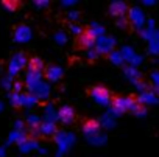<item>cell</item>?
I'll return each instance as SVG.
<instances>
[{
	"instance_id": "6da1fadb",
	"label": "cell",
	"mask_w": 159,
	"mask_h": 157,
	"mask_svg": "<svg viewBox=\"0 0 159 157\" xmlns=\"http://www.w3.org/2000/svg\"><path fill=\"white\" fill-rule=\"evenodd\" d=\"M111 106L117 114L128 112V111H136V107H139L137 101L133 97H112Z\"/></svg>"
},
{
	"instance_id": "7a4b0ae2",
	"label": "cell",
	"mask_w": 159,
	"mask_h": 157,
	"mask_svg": "<svg viewBox=\"0 0 159 157\" xmlns=\"http://www.w3.org/2000/svg\"><path fill=\"white\" fill-rule=\"evenodd\" d=\"M91 97H92L94 101H97L100 104H111V101H112V94L103 86L92 87L91 89Z\"/></svg>"
},
{
	"instance_id": "3957f363",
	"label": "cell",
	"mask_w": 159,
	"mask_h": 157,
	"mask_svg": "<svg viewBox=\"0 0 159 157\" xmlns=\"http://www.w3.org/2000/svg\"><path fill=\"white\" fill-rule=\"evenodd\" d=\"M95 39H97V34L92 30H84L78 37V45L81 48H91L95 44Z\"/></svg>"
},
{
	"instance_id": "277c9868",
	"label": "cell",
	"mask_w": 159,
	"mask_h": 157,
	"mask_svg": "<svg viewBox=\"0 0 159 157\" xmlns=\"http://www.w3.org/2000/svg\"><path fill=\"white\" fill-rule=\"evenodd\" d=\"M59 118L62 120V123H69L73 120V111L70 107H62L59 111Z\"/></svg>"
},
{
	"instance_id": "5b68a950",
	"label": "cell",
	"mask_w": 159,
	"mask_h": 157,
	"mask_svg": "<svg viewBox=\"0 0 159 157\" xmlns=\"http://www.w3.org/2000/svg\"><path fill=\"white\" fill-rule=\"evenodd\" d=\"M83 129H84L86 132H94V131L98 129V123H97L95 120H88L86 124H83Z\"/></svg>"
}]
</instances>
